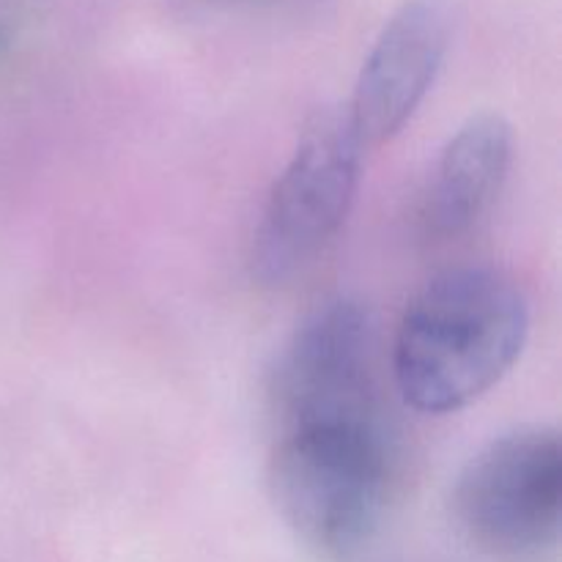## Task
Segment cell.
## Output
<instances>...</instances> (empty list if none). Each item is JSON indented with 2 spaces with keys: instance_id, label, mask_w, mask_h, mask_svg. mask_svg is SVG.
<instances>
[{
  "instance_id": "obj_1",
  "label": "cell",
  "mask_w": 562,
  "mask_h": 562,
  "mask_svg": "<svg viewBox=\"0 0 562 562\" xmlns=\"http://www.w3.org/2000/svg\"><path fill=\"white\" fill-rule=\"evenodd\" d=\"M530 333L525 291L492 267H459L423 285L393 346L398 393L412 409L448 415L492 390Z\"/></svg>"
},
{
  "instance_id": "obj_2",
  "label": "cell",
  "mask_w": 562,
  "mask_h": 562,
  "mask_svg": "<svg viewBox=\"0 0 562 562\" xmlns=\"http://www.w3.org/2000/svg\"><path fill=\"white\" fill-rule=\"evenodd\" d=\"M269 497L313 552L346 560L382 527L390 461L379 426L283 431L269 459Z\"/></svg>"
},
{
  "instance_id": "obj_3",
  "label": "cell",
  "mask_w": 562,
  "mask_h": 562,
  "mask_svg": "<svg viewBox=\"0 0 562 562\" xmlns=\"http://www.w3.org/2000/svg\"><path fill=\"white\" fill-rule=\"evenodd\" d=\"M459 530L494 558H527L552 547L562 516V442L547 426L503 434L456 477Z\"/></svg>"
},
{
  "instance_id": "obj_4",
  "label": "cell",
  "mask_w": 562,
  "mask_h": 562,
  "mask_svg": "<svg viewBox=\"0 0 562 562\" xmlns=\"http://www.w3.org/2000/svg\"><path fill=\"white\" fill-rule=\"evenodd\" d=\"M362 143L346 113L311 121L274 181L252 239V274L278 285L307 267L349 214Z\"/></svg>"
},
{
  "instance_id": "obj_5",
  "label": "cell",
  "mask_w": 562,
  "mask_h": 562,
  "mask_svg": "<svg viewBox=\"0 0 562 562\" xmlns=\"http://www.w3.org/2000/svg\"><path fill=\"white\" fill-rule=\"evenodd\" d=\"M376 335L360 302L333 300L280 349L269 395L283 431L307 426H379Z\"/></svg>"
},
{
  "instance_id": "obj_6",
  "label": "cell",
  "mask_w": 562,
  "mask_h": 562,
  "mask_svg": "<svg viewBox=\"0 0 562 562\" xmlns=\"http://www.w3.org/2000/svg\"><path fill=\"white\" fill-rule=\"evenodd\" d=\"M448 22L431 0H412L379 33L357 77L349 121L362 146L393 140L437 80Z\"/></svg>"
},
{
  "instance_id": "obj_7",
  "label": "cell",
  "mask_w": 562,
  "mask_h": 562,
  "mask_svg": "<svg viewBox=\"0 0 562 562\" xmlns=\"http://www.w3.org/2000/svg\"><path fill=\"white\" fill-rule=\"evenodd\" d=\"M514 154V132L497 113L472 115L434 165L423 220L437 236L470 231L497 201Z\"/></svg>"
}]
</instances>
